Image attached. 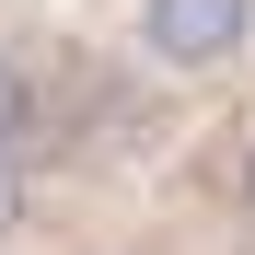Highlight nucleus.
Masks as SVG:
<instances>
[{
  "label": "nucleus",
  "instance_id": "obj_1",
  "mask_svg": "<svg viewBox=\"0 0 255 255\" xmlns=\"http://www.w3.org/2000/svg\"><path fill=\"white\" fill-rule=\"evenodd\" d=\"M255 35V0H139V58L151 70H232Z\"/></svg>",
  "mask_w": 255,
  "mask_h": 255
},
{
  "label": "nucleus",
  "instance_id": "obj_2",
  "mask_svg": "<svg viewBox=\"0 0 255 255\" xmlns=\"http://www.w3.org/2000/svg\"><path fill=\"white\" fill-rule=\"evenodd\" d=\"M23 139H35V70L0 58V151H23Z\"/></svg>",
  "mask_w": 255,
  "mask_h": 255
},
{
  "label": "nucleus",
  "instance_id": "obj_3",
  "mask_svg": "<svg viewBox=\"0 0 255 255\" xmlns=\"http://www.w3.org/2000/svg\"><path fill=\"white\" fill-rule=\"evenodd\" d=\"M12 221H23V151H0V244H12Z\"/></svg>",
  "mask_w": 255,
  "mask_h": 255
},
{
  "label": "nucleus",
  "instance_id": "obj_4",
  "mask_svg": "<svg viewBox=\"0 0 255 255\" xmlns=\"http://www.w3.org/2000/svg\"><path fill=\"white\" fill-rule=\"evenodd\" d=\"M244 221H255V139H244Z\"/></svg>",
  "mask_w": 255,
  "mask_h": 255
}]
</instances>
